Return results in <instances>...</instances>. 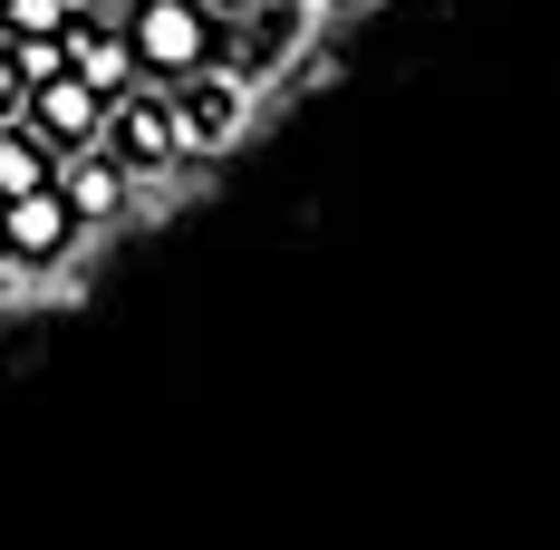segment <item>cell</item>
I'll return each instance as SVG.
<instances>
[{"instance_id": "1", "label": "cell", "mask_w": 560, "mask_h": 550, "mask_svg": "<svg viewBox=\"0 0 560 550\" xmlns=\"http://www.w3.org/2000/svg\"><path fill=\"white\" fill-rule=\"evenodd\" d=\"M126 49L145 87H174L223 58V10L213 0H126Z\"/></svg>"}, {"instance_id": "2", "label": "cell", "mask_w": 560, "mask_h": 550, "mask_svg": "<svg viewBox=\"0 0 560 550\" xmlns=\"http://www.w3.org/2000/svg\"><path fill=\"white\" fill-rule=\"evenodd\" d=\"M174 136H184V155H223L232 136H242V116H252V78L242 68H194V78H174Z\"/></svg>"}, {"instance_id": "3", "label": "cell", "mask_w": 560, "mask_h": 550, "mask_svg": "<svg viewBox=\"0 0 560 550\" xmlns=\"http://www.w3.org/2000/svg\"><path fill=\"white\" fill-rule=\"evenodd\" d=\"M107 155L126 174H174L184 165V136H174V97L165 87H126V97H107Z\"/></svg>"}, {"instance_id": "4", "label": "cell", "mask_w": 560, "mask_h": 550, "mask_svg": "<svg viewBox=\"0 0 560 550\" xmlns=\"http://www.w3.org/2000/svg\"><path fill=\"white\" fill-rule=\"evenodd\" d=\"M20 116L49 136L58 155H78V145H107V97L78 78V68H49V78H30V97H20Z\"/></svg>"}, {"instance_id": "5", "label": "cell", "mask_w": 560, "mask_h": 550, "mask_svg": "<svg viewBox=\"0 0 560 550\" xmlns=\"http://www.w3.org/2000/svg\"><path fill=\"white\" fill-rule=\"evenodd\" d=\"M0 232H10V271H58L68 251H78V232L88 222L68 213V194H20V203H0Z\"/></svg>"}, {"instance_id": "6", "label": "cell", "mask_w": 560, "mask_h": 550, "mask_svg": "<svg viewBox=\"0 0 560 550\" xmlns=\"http://www.w3.org/2000/svg\"><path fill=\"white\" fill-rule=\"evenodd\" d=\"M58 194H68L78 222H116L126 213V165L97 155V145H78V155H58Z\"/></svg>"}, {"instance_id": "7", "label": "cell", "mask_w": 560, "mask_h": 550, "mask_svg": "<svg viewBox=\"0 0 560 550\" xmlns=\"http://www.w3.org/2000/svg\"><path fill=\"white\" fill-rule=\"evenodd\" d=\"M49 184H58V145L30 126V116H10V126H0V203L49 194Z\"/></svg>"}, {"instance_id": "8", "label": "cell", "mask_w": 560, "mask_h": 550, "mask_svg": "<svg viewBox=\"0 0 560 550\" xmlns=\"http://www.w3.org/2000/svg\"><path fill=\"white\" fill-rule=\"evenodd\" d=\"M58 20H68V0H0V30H10V39H39Z\"/></svg>"}, {"instance_id": "9", "label": "cell", "mask_w": 560, "mask_h": 550, "mask_svg": "<svg viewBox=\"0 0 560 550\" xmlns=\"http://www.w3.org/2000/svg\"><path fill=\"white\" fill-rule=\"evenodd\" d=\"M20 97H30V68H20V49H10V30H0V126L20 116Z\"/></svg>"}, {"instance_id": "10", "label": "cell", "mask_w": 560, "mask_h": 550, "mask_svg": "<svg viewBox=\"0 0 560 550\" xmlns=\"http://www.w3.org/2000/svg\"><path fill=\"white\" fill-rule=\"evenodd\" d=\"M213 10H223V20H242V10H252V0H213Z\"/></svg>"}, {"instance_id": "11", "label": "cell", "mask_w": 560, "mask_h": 550, "mask_svg": "<svg viewBox=\"0 0 560 550\" xmlns=\"http://www.w3.org/2000/svg\"><path fill=\"white\" fill-rule=\"evenodd\" d=\"M0 271H10V232H0Z\"/></svg>"}, {"instance_id": "12", "label": "cell", "mask_w": 560, "mask_h": 550, "mask_svg": "<svg viewBox=\"0 0 560 550\" xmlns=\"http://www.w3.org/2000/svg\"><path fill=\"white\" fill-rule=\"evenodd\" d=\"M116 10H126V0H116Z\"/></svg>"}]
</instances>
